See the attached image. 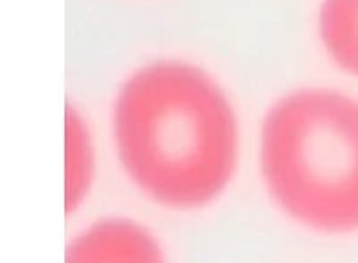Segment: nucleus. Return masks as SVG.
I'll list each match as a JSON object with an SVG mask.
<instances>
[{
    "label": "nucleus",
    "mask_w": 358,
    "mask_h": 263,
    "mask_svg": "<svg viewBox=\"0 0 358 263\" xmlns=\"http://www.w3.org/2000/svg\"><path fill=\"white\" fill-rule=\"evenodd\" d=\"M262 187L285 219L322 236L358 233V99L308 86L271 104L258 131Z\"/></svg>",
    "instance_id": "obj_2"
},
{
    "label": "nucleus",
    "mask_w": 358,
    "mask_h": 263,
    "mask_svg": "<svg viewBox=\"0 0 358 263\" xmlns=\"http://www.w3.org/2000/svg\"><path fill=\"white\" fill-rule=\"evenodd\" d=\"M97 145L88 122L73 106L65 111V210H81L97 181Z\"/></svg>",
    "instance_id": "obj_4"
},
{
    "label": "nucleus",
    "mask_w": 358,
    "mask_h": 263,
    "mask_svg": "<svg viewBox=\"0 0 358 263\" xmlns=\"http://www.w3.org/2000/svg\"><path fill=\"white\" fill-rule=\"evenodd\" d=\"M65 263H169L162 240L142 220L106 215L69 240Z\"/></svg>",
    "instance_id": "obj_3"
},
{
    "label": "nucleus",
    "mask_w": 358,
    "mask_h": 263,
    "mask_svg": "<svg viewBox=\"0 0 358 263\" xmlns=\"http://www.w3.org/2000/svg\"><path fill=\"white\" fill-rule=\"evenodd\" d=\"M317 34L334 65L358 79V0H321Z\"/></svg>",
    "instance_id": "obj_5"
},
{
    "label": "nucleus",
    "mask_w": 358,
    "mask_h": 263,
    "mask_svg": "<svg viewBox=\"0 0 358 263\" xmlns=\"http://www.w3.org/2000/svg\"><path fill=\"white\" fill-rule=\"evenodd\" d=\"M110 129L124 178L162 210H206L238 172L233 102L206 70L185 59L149 61L131 72L113 99Z\"/></svg>",
    "instance_id": "obj_1"
}]
</instances>
